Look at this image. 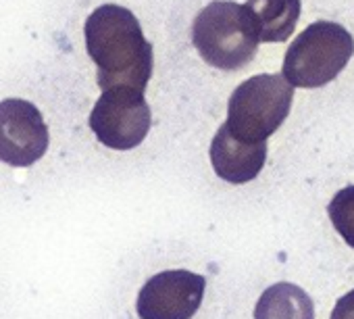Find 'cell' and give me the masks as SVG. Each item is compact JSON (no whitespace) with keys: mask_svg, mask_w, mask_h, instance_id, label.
<instances>
[{"mask_svg":"<svg viewBox=\"0 0 354 319\" xmlns=\"http://www.w3.org/2000/svg\"><path fill=\"white\" fill-rule=\"evenodd\" d=\"M86 51L98 69L100 90L133 88L144 94L152 78V44L136 15L119 5H102L84 28Z\"/></svg>","mask_w":354,"mask_h":319,"instance_id":"obj_1","label":"cell"},{"mask_svg":"<svg viewBox=\"0 0 354 319\" xmlns=\"http://www.w3.org/2000/svg\"><path fill=\"white\" fill-rule=\"evenodd\" d=\"M192 42L205 63L223 71L246 67L259 51V30L244 5L213 0L192 24Z\"/></svg>","mask_w":354,"mask_h":319,"instance_id":"obj_2","label":"cell"},{"mask_svg":"<svg viewBox=\"0 0 354 319\" xmlns=\"http://www.w3.org/2000/svg\"><path fill=\"white\" fill-rule=\"evenodd\" d=\"M292 100L294 88L281 73L254 75L232 92L225 127L240 142H267L288 119Z\"/></svg>","mask_w":354,"mask_h":319,"instance_id":"obj_3","label":"cell"},{"mask_svg":"<svg viewBox=\"0 0 354 319\" xmlns=\"http://www.w3.org/2000/svg\"><path fill=\"white\" fill-rule=\"evenodd\" d=\"M352 55L348 30L333 21H315L288 48L281 75L292 88H321L344 71Z\"/></svg>","mask_w":354,"mask_h":319,"instance_id":"obj_4","label":"cell"},{"mask_svg":"<svg viewBox=\"0 0 354 319\" xmlns=\"http://www.w3.org/2000/svg\"><path fill=\"white\" fill-rule=\"evenodd\" d=\"M152 123L150 107L133 88H109L96 100L90 127L96 140L113 150H131L144 142Z\"/></svg>","mask_w":354,"mask_h":319,"instance_id":"obj_5","label":"cell"},{"mask_svg":"<svg viewBox=\"0 0 354 319\" xmlns=\"http://www.w3.org/2000/svg\"><path fill=\"white\" fill-rule=\"evenodd\" d=\"M48 127L36 104L21 98L0 100V161L32 167L48 150Z\"/></svg>","mask_w":354,"mask_h":319,"instance_id":"obj_6","label":"cell"},{"mask_svg":"<svg viewBox=\"0 0 354 319\" xmlns=\"http://www.w3.org/2000/svg\"><path fill=\"white\" fill-rule=\"evenodd\" d=\"M207 280L186 269L160 271L142 286L136 309L140 319H192L205 296Z\"/></svg>","mask_w":354,"mask_h":319,"instance_id":"obj_7","label":"cell"},{"mask_svg":"<svg viewBox=\"0 0 354 319\" xmlns=\"http://www.w3.org/2000/svg\"><path fill=\"white\" fill-rule=\"evenodd\" d=\"M267 161V142L246 144L236 140L225 123L211 142V163L215 174L230 184L252 182Z\"/></svg>","mask_w":354,"mask_h":319,"instance_id":"obj_8","label":"cell"},{"mask_svg":"<svg viewBox=\"0 0 354 319\" xmlns=\"http://www.w3.org/2000/svg\"><path fill=\"white\" fill-rule=\"evenodd\" d=\"M261 42H286L300 19V0H246Z\"/></svg>","mask_w":354,"mask_h":319,"instance_id":"obj_9","label":"cell"},{"mask_svg":"<svg viewBox=\"0 0 354 319\" xmlns=\"http://www.w3.org/2000/svg\"><path fill=\"white\" fill-rule=\"evenodd\" d=\"M254 319H315V304L300 286L279 282L261 294Z\"/></svg>","mask_w":354,"mask_h":319,"instance_id":"obj_10","label":"cell"},{"mask_svg":"<svg viewBox=\"0 0 354 319\" xmlns=\"http://www.w3.org/2000/svg\"><path fill=\"white\" fill-rule=\"evenodd\" d=\"M327 215L335 232L354 248V186H346L331 199Z\"/></svg>","mask_w":354,"mask_h":319,"instance_id":"obj_11","label":"cell"},{"mask_svg":"<svg viewBox=\"0 0 354 319\" xmlns=\"http://www.w3.org/2000/svg\"><path fill=\"white\" fill-rule=\"evenodd\" d=\"M331 319H354V290H350L335 302Z\"/></svg>","mask_w":354,"mask_h":319,"instance_id":"obj_12","label":"cell"}]
</instances>
